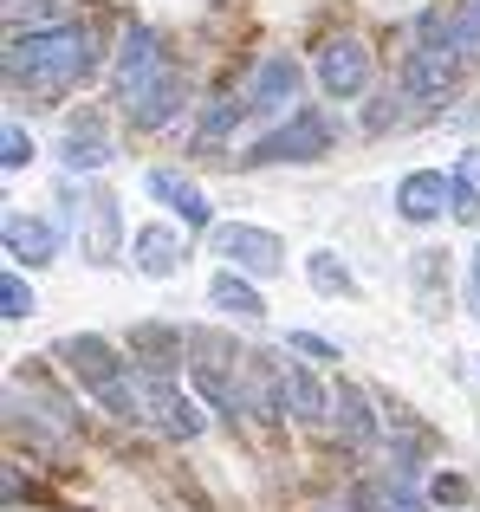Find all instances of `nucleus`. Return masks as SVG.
Instances as JSON below:
<instances>
[{
	"mask_svg": "<svg viewBox=\"0 0 480 512\" xmlns=\"http://www.w3.org/2000/svg\"><path fill=\"white\" fill-rule=\"evenodd\" d=\"M85 72H91V33L85 26H52V33H26L7 46V78L39 91V98L78 85Z\"/></svg>",
	"mask_w": 480,
	"mask_h": 512,
	"instance_id": "1",
	"label": "nucleus"
},
{
	"mask_svg": "<svg viewBox=\"0 0 480 512\" xmlns=\"http://www.w3.org/2000/svg\"><path fill=\"white\" fill-rule=\"evenodd\" d=\"M59 350H65V363H72V376H78V383H85L111 415H124V422H130V415H143V389L124 383V370H117V350L104 344V338H65Z\"/></svg>",
	"mask_w": 480,
	"mask_h": 512,
	"instance_id": "2",
	"label": "nucleus"
},
{
	"mask_svg": "<svg viewBox=\"0 0 480 512\" xmlns=\"http://www.w3.org/2000/svg\"><path fill=\"white\" fill-rule=\"evenodd\" d=\"M461 59H468V52L455 46L448 20H429V39L409 52V91L429 98V104H442L448 91H455V78H461Z\"/></svg>",
	"mask_w": 480,
	"mask_h": 512,
	"instance_id": "3",
	"label": "nucleus"
},
{
	"mask_svg": "<svg viewBox=\"0 0 480 512\" xmlns=\"http://www.w3.org/2000/svg\"><path fill=\"white\" fill-rule=\"evenodd\" d=\"M163 72H169V52L156 46V33H150V26H130V33H124V52H117V98H124V111H130V104H137Z\"/></svg>",
	"mask_w": 480,
	"mask_h": 512,
	"instance_id": "4",
	"label": "nucleus"
},
{
	"mask_svg": "<svg viewBox=\"0 0 480 512\" xmlns=\"http://www.w3.org/2000/svg\"><path fill=\"white\" fill-rule=\"evenodd\" d=\"M143 415H150L169 441H195V435H202V409L176 389V376H169V370L143 376Z\"/></svg>",
	"mask_w": 480,
	"mask_h": 512,
	"instance_id": "5",
	"label": "nucleus"
},
{
	"mask_svg": "<svg viewBox=\"0 0 480 512\" xmlns=\"http://www.w3.org/2000/svg\"><path fill=\"white\" fill-rule=\"evenodd\" d=\"M325 150H331V117L299 111L286 130H273V137L247 156V163H312V156H325Z\"/></svg>",
	"mask_w": 480,
	"mask_h": 512,
	"instance_id": "6",
	"label": "nucleus"
},
{
	"mask_svg": "<svg viewBox=\"0 0 480 512\" xmlns=\"http://www.w3.org/2000/svg\"><path fill=\"white\" fill-rule=\"evenodd\" d=\"M215 253L228 266H240V273H279L286 266V247H279L266 227H247V221H234V227H215Z\"/></svg>",
	"mask_w": 480,
	"mask_h": 512,
	"instance_id": "7",
	"label": "nucleus"
},
{
	"mask_svg": "<svg viewBox=\"0 0 480 512\" xmlns=\"http://www.w3.org/2000/svg\"><path fill=\"white\" fill-rule=\"evenodd\" d=\"M318 85H325L331 98H357V91L370 85V52H364V39H331V46L318 52Z\"/></svg>",
	"mask_w": 480,
	"mask_h": 512,
	"instance_id": "8",
	"label": "nucleus"
},
{
	"mask_svg": "<svg viewBox=\"0 0 480 512\" xmlns=\"http://www.w3.org/2000/svg\"><path fill=\"white\" fill-rule=\"evenodd\" d=\"M292 98H299V65H292L286 52H266L260 72H253V85H247V104L253 111H286Z\"/></svg>",
	"mask_w": 480,
	"mask_h": 512,
	"instance_id": "9",
	"label": "nucleus"
},
{
	"mask_svg": "<svg viewBox=\"0 0 480 512\" xmlns=\"http://www.w3.org/2000/svg\"><path fill=\"white\" fill-rule=\"evenodd\" d=\"M442 201H455V182H442V169H416V175H403V188H396L403 221H435Z\"/></svg>",
	"mask_w": 480,
	"mask_h": 512,
	"instance_id": "10",
	"label": "nucleus"
},
{
	"mask_svg": "<svg viewBox=\"0 0 480 512\" xmlns=\"http://www.w3.org/2000/svg\"><path fill=\"white\" fill-rule=\"evenodd\" d=\"M279 409H292L299 422H325V415H331V396L312 383V370H305V363H279Z\"/></svg>",
	"mask_w": 480,
	"mask_h": 512,
	"instance_id": "11",
	"label": "nucleus"
},
{
	"mask_svg": "<svg viewBox=\"0 0 480 512\" xmlns=\"http://www.w3.org/2000/svg\"><path fill=\"white\" fill-rule=\"evenodd\" d=\"M150 195L163 201V208H176V214H182V227H208V201H202V188H195L189 175H176V169H150Z\"/></svg>",
	"mask_w": 480,
	"mask_h": 512,
	"instance_id": "12",
	"label": "nucleus"
},
{
	"mask_svg": "<svg viewBox=\"0 0 480 512\" xmlns=\"http://www.w3.org/2000/svg\"><path fill=\"white\" fill-rule=\"evenodd\" d=\"M111 163V143H104V124L98 117H72L65 124V169H104Z\"/></svg>",
	"mask_w": 480,
	"mask_h": 512,
	"instance_id": "13",
	"label": "nucleus"
},
{
	"mask_svg": "<svg viewBox=\"0 0 480 512\" xmlns=\"http://www.w3.org/2000/svg\"><path fill=\"white\" fill-rule=\"evenodd\" d=\"M176 98H182V72H176V65H169V72L156 78V85L143 91V98L130 104L124 117H130V124H137V130H163L169 117H176Z\"/></svg>",
	"mask_w": 480,
	"mask_h": 512,
	"instance_id": "14",
	"label": "nucleus"
},
{
	"mask_svg": "<svg viewBox=\"0 0 480 512\" xmlns=\"http://www.w3.org/2000/svg\"><path fill=\"white\" fill-rule=\"evenodd\" d=\"M52 247H59V234H52L46 221H33V214H7V253L26 266H46Z\"/></svg>",
	"mask_w": 480,
	"mask_h": 512,
	"instance_id": "15",
	"label": "nucleus"
},
{
	"mask_svg": "<svg viewBox=\"0 0 480 512\" xmlns=\"http://www.w3.org/2000/svg\"><path fill=\"white\" fill-rule=\"evenodd\" d=\"M137 266L150 279H169L182 266V234H176V227H143V234H137Z\"/></svg>",
	"mask_w": 480,
	"mask_h": 512,
	"instance_id": "16",
	"label": "nucleus"
},
{
	"mask_svg": "<svg viewBox=\"0 0 480 512\" xmlns=\"http://www.w3.org/2000/svg\"><path fill=\"white\" fill-rule=\"evenodd\" d=\"M208 292H215V305H221L228 318H266V299L234 273V266H228V273H215V286H208Z\"/></svg>",
	"mask_w": 480,
	"mask_h": 512,
	"instance_id": "17",
	"label": "nucleus"
},
{
	"mask_svg": "<svg viewBox=\"0 0 480 512\" xmlns=\"http://www.w3.org/2000/svg\"><path fill=\"white\" fill-rule=\"evenodd\" d=\"M331 415H338V435L351 441V448H370L377 422H370V409H364V396H357V389H338V396H331Z\"/></svg>",
	"mask_w": 480,
	"mask_h": 512,
	"instance_id": "18",
	"label": "nucleus"
},
{
	"mask_svg": "<svg viewBox=\"0 0 480 512\" xmlns=\"http://www.w3.org/2000/svg\"><path fill=\"white\" fill-rule=\"evenodd\" d=\"M85 214H91V240H85V253H91V260H111V253H117V201L98 188V195L85 201Z\"/></svg>",
	"mask_w": 480,
	"mask_h": 512,
	"instance_id": "19",
	"label": "nucleus"
},
{
	"mask_svg": "<svg viewBox=\"0 0 480 512\" xmlns=\"http://www.w3.org/2000/svg\"><path fill=\"white\" fill-rule=\"evenodd\" d=\"M240 111H253V104L247 98H215V104H208L202 130H195V150H221V143H228V130L240 124Z\"/></svg>",
	"mask_w": 480,
	"mask_h": 512,
	"instance_id": "20",
	"label": "nucleus"
},
{
	"mask_svg": "<svg viewBox=\"0 0 480 512\" xmlns=\"http://www.w3.org/2000/svg\"><path fill=\"white\" fill-rule=\"evenodd\" d=\"M448 214H455V221H480V150L461 156V169H455V201H448Z\"/></svg>",
	"mask_w": 480,
	"mask_h": 512,
	"instance_id": "21",
	"label": "nucleus"
},
{
	"mask_svg": "<svg viewBox=\"0 0 480 512\" xmlns=\"http://www.w3.org/2000/svg\"><path fill=\"white\" fill-rule=\"evenodd\" d=\"M195 389H202L221 415H240V409H247V402H240V383H234V376H221V363H195Z\"/></svg>",
	"mask_w": 480,
	"mask_h": 512,
	"instance_id": "22",
	"label": "nucleus"
},
{
	"mask_svg": "<svg viewBox=\"0 0 480 512\" xmlns=\"http://www.w3.org/2000/svg\"><path fill=\"white\" fill-rule=\"evenodd\" d=\"M305 273H312L318 292H351V273L338 266V253H312V266H305Z\"/></svg>",
	"mask_w": 480,
	"mask_h": 512,
	"instance_id": "23",
	"label": "nucleus"
},
{
	"mask_svg": "<svg viewBox=\"0 0 480 512\" xmlns=\"http://www.w3.org/2000/svg\"><path fill=\"white\" fill-rule=\"evenodd\" d=\"M0 305H7V318H33V292H26V279H20V273L0 279Z\"/></svg>",
	"mask_w": 480,
	"mask_h": 512,
	"instance_id": "24",
	"label": "nucleus"
},
{
	"mask_svg": "<svg viewBox=\"0 0 480 512\" xmlns=\"http://www.w3.org/2000/svg\"><path fill=\"white\" fill-rule=\"evenodd\" d=\"M0 150H7V156H0L7 169H26V163H33V137H26L20 124H7V137H0Z\"/></svg>",
	"mask_w": 480,
	"mask_h": 512,
	"instance_id": "25",
	"label": "nucleus"
},
{
	"mask_svg": "<svg viewBox=\"0 0 480 512\" xmlns=\"http://www.w3.org/2000/svg\"><path fill=\"white\" fill-rule=\"evenodd\" d=\"M292 350H305V357H325V363H338V344H331V338H318V331H292Z\"/></svg>",
	"mask_w": 480,
	"mask_h": 512,
	"instance_id": "26",
	"label": "nucleus"
},
{
	"mask_svg": "<svg viewBox=\"0 0 480 512\" xmlns=\"http://www.w3.org/2000/svg\"><path fill=\"white\" fill-rule=\"evenodd\" d=\"M377 512H416V500H409V487H403V480L377 493Z\"/></svg>",
	"mask_w": 480,
	"mask_h": 512,
	"instance_id": "27",
	"label": "nucleus"
},
{
	"mask_svg": "<svg viewBox=\"0 0 480 512\" xmlns=\"http://www.w3.org/2000/svg\"><path fill=\"white\" fill-rule=\"evenodd\" d=\"M468 312L480 318V253H474V266H468Z\"/></svg>",
	"mask_w": 480,
	"mask_h": 512,
	"instance_id": "28",
	"label": "nucleus"
},
{
	"mask_svg": "<svg viewBox=\"0 0 480 512\" xmlns=\"http://www.w3.org/2000/svg\"><path fill=\"white\" fill-rule=\"evenodd\" d=\"M338 512H351V506H338Z\"/></svg>",
	"mask_w": 480,
	"mask_h": 512,
	"instance_id": "29",
	"label": "nucleus"
}]
</instances>
